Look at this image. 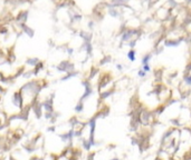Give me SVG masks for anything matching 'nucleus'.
<instances>
[{
	"instance_id": "nucleus-1",
	"label": "nucleus",
	"mask_w": 191,
	"mask_h": 160,
	"mask_svg": "<svg viewBox=\"0 0 191 160\" xmlns=\"http://www.w3.org/2000/svg\"><path fill=\"white\" fill-rule=\"evenodd\" d=\"M127 58H129L130 61H135V51L130 50L129 52H127Z\"/></svg>"
},
{
	"instance_id": "nucleus-2",
	"label": "nucleus",
	"mask_w": 191,
	"mask_h": 160,
	"mask_svg": "<svg viewBox=\"0 0 191 160\" xmlns=\"http://www.w3.org/2000/svg\"><path fill=\"white\" fill-rule=\"evenodd\" d=\"M137 74H139V77H142V78H143L144 76H146V72H145V71H144V70L142 69V70H140L139 72H137Z\"/></svg>"
}]
</instances>
